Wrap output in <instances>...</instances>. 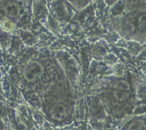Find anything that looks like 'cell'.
Wrapping results in <instances>:
<instances>
[{"instance_id": "obj_1", "label": "cell", "mask_w": 146, "mask_h": 130, "mask_svg": "<svg viewBox=\"0 0 146 130\" xmlns=\"http://www.w3.org/2000/svg\"><path fill=\"white\" fill-rule=\"evenodd\" d=\"M27 71V79H29L30 77H31V79H34L35 77H36L41 71V67H40V65L38 64H36V63H32V64L29 66V67Z\"/></svg>"}, {"instance_id": "obj_2", "label": "cell", "mask_w": 146, "mask_h": 130, "mask_svg": "<svg viewBox=\"0 0 146 130\" xmlns=\"http://www.w3.org/2000/svg\"><path fill=\"white\" fill-rule=\"evenodd\" d=\"M138 26L141 29H146V15H142L140 17L138 20Z\"/></svg>"}]
</instances>
